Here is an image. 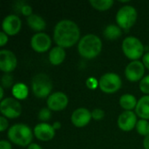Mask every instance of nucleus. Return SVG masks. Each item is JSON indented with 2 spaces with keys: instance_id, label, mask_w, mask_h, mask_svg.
I'll list each match as a JSON object with an SVG mask.
<instances>
[{
  "instance_id": "f257e3e1",
  "label": "nucleus",
  "mask_w": 149,
  "mask_h": 149,
  "mask_svg": "<svg viewBox=\"0 0 149 149\" xmlns=\"http://www.w3.org/2000/svg\"><path fill=\"white\" fill-rule=\"evenodd\" d=\"M80 31L78 24L70 19L58 21L53 30V39L58 46L62 48L72 47L79 42Z\"/></svg>"
},
{
  "instance_id": "f03ea898",
  "label": "nucleus",
  "mask_w": 149,
  "mask_h": 149,
  "mask_svg": "<svg viewBox=\"0 0 149 149\" xmlns=\"http://www.w3.org/2000/svg\"><path fill=\"white\" fill-rule=\"evenodd\" d=\"M102 50V41L95 34H86L78 43V51L81 57L93 59L99 56Z\"/></svg>"
},
{
  "instance_id": "7ed1b4c3",
  "label": "nucleus",
  "mask_w": 149,
  "mask_h": 149,
  "mask_svg": "<svg viewBox=\"0 0 149 149\" xmlns=\"http://www.w3.org/2000/svg\"><path fill=\"white\" fill-rule=\"evenodd\" d=\"M33 132L26 124L17 123L11 126L7 133L8 139L10 142L20 147H28L31 144L33 139Z\"/></svg>"
},
{
  "instance_id": "20e7f679",
  "label": "nucleus",
  "mask_w": 149,
  "mask_h": 149,
  "mask_svg": "<svg viewBox=\"0 0 149 149\" xmlns=\"http://www.w3.org/2000/svg\"><path fill=\"white\" fill-rule=\"evenodd\" d=\"M52 90V82L45 73H38L31 80L32 93L38 99L48 98Z\"/></svg>"
},
{
  "instance_id": "39448f33",
  "label": "nucleus",
  "mask_w": 149,
  "mask_h": 149,
  "mask_svg": "<svg viewBox=\"0 0 149 149\" xmlns=\"http://www.w3.org/2000/svg\"><path fill=\"white\" fill-rule=\"evenodd\" d=\"M121 47L125 56L132 61L139 60V58L144 56V45L135 37L129 36L124 38Z\"/></svg>"
},
{
  "instance_id": "423d86ee",
  "label": "nucleus",
  "mask_w": 149,
  "mask_h": 149,
  "mask_svg": "<svg viewBox=\"0 0 149 149\" xmlns=\"http://www.w3.org/2000/svg\"><path fill=\"white\" fill-rule=\"evenodd\" d=\"M138 13L136 9L132 5L122 6L116 14V22L123 30H129L136 22Z\"/></svg>"
},
{
  "instance_id": "0eeeda50",
  "label": "nucleus",
  "mask_w": 149,
  "mask_h": 149,
  "mask_svg": "<svg viewBox=\"0 0 149 149\" xmlns=\"http://www.w3.org/2000/svg\"><path fill=\"white\" fill-rule=\"evenodd\" d=\"M122 86L121 78L114 72L103 74L99 80V87L105 93H114L118 92Z\"/></svg>"
},
{
  "instance_id": "6e6552de",
  "label": "nucleus",
  "mask_w": 149,
  "mask_h": 149,
  "mask_svg": "<svg viewBox=\"0 0 149 149\" xmlns=\"http://www.w3.org/2000/svg\"><path fill=\"white\" fill-rule=\"evenodd\" d=\"M0 112L2 116L7 119H15L21 115L22 106L17 99L7 97L1 100Z\"/></svg>"
},
{
  "instance_id": "1a4fd4ad",
  "label": "nucleus",
  "mask_w": 149,
  "mask_h": 149,
  "mask_svg": "<svg viewBox=\"0 0 149 149\" xmlns=\"http://www.w3.org/2000/svg\"><path fill=\"white\" fill-rule=\"evenodd\" d=\"M145 66L140 60L131 61L125 69L126 78L131 82H137L144 78Z\"/></svg>"
},
{
  "instance_id": "9d476101",
  "label": "nucleus",
  "mask_w": 149,
  "mask_h": 149,
  "mask_svg": "<svg viewBox=\"0 0 149 149\" xmlns=\"http://www.w3.org/2000/svg\"><path fill=\"white\" fill-rule=\"evenodd\" d=\"M69 100L65 93L62 92H55L52 93L46 100L47 107L51 111H62L68 105Z\"/></svg>"
},
{
  "instance_id": "9b49d317",
  "label": "nucleus",
  "mask_w": 149,
  "mask_h": 149,
  "mask_svg": "<svg viewBox=\"0 0 149 149\" xmlns=\"http://www.w3.org/2000/svg\"><path fill=\"white\" fill-rule=\"evenodd\" d=\"M22 26L21 19L18 16L15 14H10L6 16L2 22V29L4 33L8 36H15L17 35Z\"/></svg>"
},
{
  "instance_id": "f8f14e48",
  "label": "nucleus",
  "mask_w": 149,
  "mask_h": 149,
  "mask_svg": "<svg viewBox=\"0 0 149 149\" xmlns=\"http://www.w3.org/2000/svg\"><path fill=\"white\" fill-rule=\"evenodd\" d=\"M17 65L16 55L10 50L0 51V70L4 73L13 72Z\"/></svg>"
},
{
  "instance_id": "ddd939ff",
  "label": "nucleus",
  "mask_w": 149,
  "mask_h": 149,
  "mask_svg": "<svg viewBox=\"0 0 149 149\" xmlns=\"http://www.w3.org/2000/svg\"><path fill=\"white\" fill-rule=\"evenodd\" d=\"M52 45V39L45 32H38L33 35L31 38V48L39 53L47 52Z\"/></svg>"
},
{
  "instance_id": "4468645a",
  "label": "nucleus",
  "mask_w": 149,
  "mask_h": 149,
  "mask_svg": "<svg viewBox=\"0 0 149 149\" xmlns=\"http://www.w3.org/2000/svg\"><path fill=\"white\" fill-rule=\"evenodd\" d=\"M137 114L133 111H124L122 112L117 120V124L120 129L125 132H129L133 130L137 124Z\"/></svg>"
},
{
  "instance_id": "2eb2a0df",
  "label": "nucleus",
  "mask_w": 149,
  "mask_h": 149,
  "mask_svg": "<svg viewBox=\"0 0 149 149\" xmlns=\"http://www.w3.org/2000/svg\"><path fill=\"white\" fill-rule=\"evenodd\" d=\"M92 112H90L87 108L79 107L74 110L71 116L72 123L76 127H84L89 124L92 120Z\"/></svg>"
},
{
  "instance_id": "dca6fc26",
  "label": "nucleus",
  "mask_w": 149,
  "mask_h": 149,
  "mask_svg": "<svg viewBox=\"0 0 149 149\" xmlns=\"http://www.w3.org/2000/svg\"><path fill=\"white\" fill-rule=\"evenodd\" d=\"M33 134L35 137L40 141H52L55 136V129L52 125L48 123L41 122L35 126L33 129Z\"/></svg>"
},
{
  "instance_id": "f3484780",
  "label": "nucleus",
  "mask_w": 149,
  "mask_h": 149,
  "mask_svg": "<svg viewBox=\"0 0 149 149\" xmlns=\"http://www.w3.org/2000/svg\"><path fill=\"white\" fill-rule=\"evenodd\" d=\"M135 113L142 120H149V95H145L138 100Z\"/></svg>"
},
{
  "instance_id": "a211bd4d",
  "label": "nucleus",
  "mask_w": 149,
  "mask_h": 149,
  "mask_svg": "<svg viewBox=\"0 0 149 149\" xmlns=\"http://www.w3.org/2000/svg\"><path fill=\"white\" fill-rule=\"evenodd\" d=\"M27 21V24L29 25V27L34 31L38 32H42V31H44L46 27V23L45 21V19L38 15V14H32L30 17H27L26 19Z\"/></svg>"
},
{
  "instance_id": "6ab92c4d",
  "label": "nucleus",
  "mask_w": 149,
  "mask_h": 149,
  "mask_svg": "<svg viewBox=\"0 0 149 149\" xmlns=\"http://www.w3.org/2000/svg\"><path fill=\"white\" fill-rule=\"evenodd\" d=\"M66 56L65 51L60 46H55L49 52V61L53 65H59L63 63Z\"/></svg>"
},
{
  "instance_id": "aec40b11",
  "label": "nucleus",
  "mask_w": 149,
  "mask_h": 149,
  "mask_svg": "<svg viewBox=\"0 0 149 149\" xmlns=\"http://www.w3.org/2000/svg\"><path fill=\"white\" fill-rule=\"evenodd\" d=\"M119 103L125 111H132L134 108L136 107L138 101L133 94L126 93L120 96Z\"/></svg>"
},
{
  "instance_id": "412c9836",
  "label": "nucleus",
  "mask_w": 149,
  "mask_h": 149,
  "mask_svg": "<svg viewBox=\"0 0 149 149\" xmlns=\"http://www.w3.org/2000/svg\"><path fill=\"white\" fill-rule=\"evenodd\" d=\"M104 37L108 40H115L121 37L122 35V29L116 24H108L103 31Z\"/></svg>"
},
{
  "instance_id": "4be33fe9",
  "label": "nucleus",
  "mask_w": 149,
  "mask_h": 149,
  "mask_svg": "<svg viewBox=\"0 0 149 149\" xmlns=\"http://www.w3.org/2000/svg\"><path fill=\"white\" fill-rule=\"evenodd\" d=\"M12 95L14 96L15 99L17 100H25L29 94L28 87L24 83H17L12 86Z\"/></svg>"
},
{
  "instance_id": "5701e85b",
  "label": "nucleus",
  "mask_w": 149,
  "mask_h": 149,
  "mask_svg": "<svg viewBox=\"0 0 149 149\" xmlns=\"http://www.w3.org/2000/svg\"><path fill=\"white\" fill-rule=\"evenodd\" d=\"M113 3L114 2L113 0H90L89 1V3L93 6V8L100 11L109 10L113 6Z\"/></svg>"
},
{
  "instance_id": "b1692460",
  "label": "nucleus",
  "mask_w": 149,
  "mask_h": 149,
  "mask_svg": "<svg viewBox=\"0 0 149 149\" xmlns=\"http://www.w3.org/2000/svg\"><path fill=\"white\" fill-rule=\"evenodd\" d=\"M135 128H136L137 133L140 135H142L145 137L149 135V122L147 120L141 119L140 120H138Z\"/></svg>"
},
{
  "instance_id": "393cba45",
  "label": "nucleus",
  "mask_w": 149,
  "mask_h": 149,
  "mask_svg": "<svg viewBox=\"0 0 149 149\" xmlns=\"http://www.w3.org/2000/svg\"><path fill=\"white\" fill-rule=\"evenodd\" d=\"M38 117L39 120H41L42 122L46 123V121H48L52 117V112L48 107H44V108L39 110Z\"/></svg>"
},
{
  "instance_id": "a878e982",
  "label": "nucleus",
  "mask_w": 149,
  "mask_h": 149,
  "mask_svg": "<svg viewBox=\"0 0 149 149\" xmlns=\"http://www.w3.org/2000/svg\"><path fill=\"white\" fill-rule=\"evenodd\" d=\"M13 77L10 74V73H5L1 79V86H3V88H8L10 87L13 85ZM14 86V85H13Z\"/></svg>"
},
{
  "instance_id": "bb28decb",
  "label": "nucleus",
  "mask_w": 149,
  "mask_h": 149,
  "mask_svg": "<svg viewBox=\"0 0 149 149\" xmlns=\"http://www.w3.org/2000/svg\"><path fill=\"white\" fill-rule=\"evenodd\" d=\"M139 87L141 89V91L148 95L149 94V74L145 76L141 81H140V85H139Z\"/></svg>"
},
{
  "instance_id": "cd10ccee",
  "label": "nucleus",
  "mask_w": 149,
  "mask_h": 149,
  "mask_svg": "<svg viewBox=\"0 0 149 149\" xmlns=\"http://www.w3.org/2000/svg\"><path fill=\"white\" fill-rule=\"evenodd\" d=\"M105 117L104 110L100 108H95L92 111V118L94 120H101Z\"/></svg>"
},
{
  "instance_id": "c85d7f7f",
  "label": "nucleus",
  "mask_w": 149,
  "mask_h": 149,
  "mask_svg": "<svg viewBox=\"0 0 149 149\" xmlns=\"http://www.w3.org/2000/svg\"><path fill=\"white\" fill-rule=\"evenodd\" d=\"M86 86L91 89V90H94L99 86V81L94 78V77H90L86 79Z\"/></svg>"
},
{
  "instance_id": "c756f323",
  "label": "nucleus",
  "mask_w": 149,
  "mask_h": 149,
  "mask_svg": "<svg viewBox=\"0 0 149 149\" xmlns=\"http://www.w3.org/2000/svg\"><path fill=\"white\" fill-rule=\"evenodd\" d=\"M20 10H21L22 14L24 16H26L27 17H30L31 15H32V8L29 4H24V5H22Z\"/></svg>"
},
{
  "instance_id": "7c9ffc66",
  "label": "nucleus",
  "mask_w": 149,
  "mask_h": 149,
  "mask_svg": "<svg viewBox=\"0 0 149 149\" xmlns=\"http://www.w3.org/2000/svg\"><path fill=\"white\" fill-rule=\"evenodd\" d=\"M9 127V122L7 120V118L1 116L0 117V131L1 132H4Z\"/></svg>"
},
{
  "instance_id": "2f4dec72",
  "label": "nucleus",
  "mask_w": 149,
  "mask_h": 149,
  "mask_svg": "<svg viewBox=\"0 0 149 149\" xmlns=\"http://www.w3.org/2000/svg\"><path fill=\"white\" fill-rule=\"evenodd\" d=\"M8 42V35L3 31H0V46H4Z\"/></svg>"
},
{
  "instance_id": "473e14b6",
  "label": "nucleus",
  "mask_w": 149,
  "mask_h": 149,
  "mask_svg": "<svg viewBox=\"0 0 149 149\" xmlns=\"http://www.w3.org/2000/svg\"><path fill=\"white\" fill-rule=\"evenodd\" d=\"M0 149H12V147L8 141L2 140L0 141Z\"/></svg>"
},
{
  "instance_id": "72a5a7b5",
  "label": "nucleus",
  "mask_w": 149,
  "mask_h": 149,
  "mask_svg": "<svg viewBox=\"0 0 149 149\" xmlns=\"http://www.w3.org/2000/svg\"><path fill=\"white\" fill-rule=\"evenodd\" d=\"M142 63L144 65V66L149 70V52H147L144 54V56L142 57Z\"/></svg>"
},
{
  "instance_id": "f704fd0d",
  "label": "nucleus",
  "mask_w": 149,
  "mask_h": 149,
  "mask_svg": "<svg viewBox=\"0 0 149 149\" xmlns=\"http://www.w3.org/2000/svg\"><path fill=\"white\" fill-rule=\"evenodd\" d=\"M143 147L145 149H149V135L146 136L143 140Z\"/></svg>"
},
{
  "instance_id": "c9c22d12",
  "label": "nucleus",
  "mask_w": 149,
  "mask_h": 149,
  "mask_svg": "<svg viewBox=\"0 0 149 149\" xmlns=\"http://www.w3.org/2000/svg\"><path fill=\"white\" fill-rule=\"evenodd\" d=\"M27 149H43L37 143H31V145H29L27 147Z\"/></svg>"
},
{
  "instance_id": "e433bc0d",
  "label": "nucleus",
  "mask_w": 149,
  "mask_h": 149,
  "mask_svg": "<svg viewBox=\"0 0 149 149\" xmlns=\"http://www.w3.org/2000/svg\"><path fill=\"white\" fill-rule=\"evenodd\" d=\"M52 127H53V128H54L55 130H58V129H59V128L61 127V123H60L59 121H55V122L53 123Z\"/></svg>"
},
{
  "instance_id": "4c0bfd02",
  "label": "nucleus",
  "mask_w": 149,
  "mask_h": 149,
  "mask_svg": "<svg viewBox=\"0 0 149 149\" xmlns=\"http://www.w3.org/2000/svg\"><path fill=\"white\" fill-rule=\"evenodd\" d=\"M0 93H1L0 99L3 100V86H0Z\"/></svg>"
}]
</instances>
